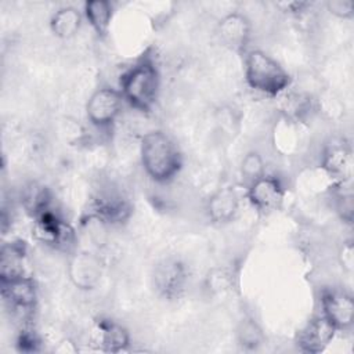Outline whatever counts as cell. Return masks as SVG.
<instances>
[{"instance_id": "20", "label": "cell", "mask_w": 354, "mask_h": 354, "mask_svg": "<svg viewBox=\"0 0 354 354\" xmlns=\"http://www.w3.org/2000/svg\"><path fill=\"white\" fill-rule=\"evenodd\" d=\"M21 205L32 220L51 209V192L39 181H29L21 191Z\"/></svg>"}, {"instance_id": "6", "label": "cell", "mask_w": 354, "mask_h": 354, "mask_svg": "<svg viewBox=\"0 0 354 354\" xmlns=\"http://www.w3.org/2000/svg\"><path fill=\"white\" fill-rule=\"evenodd\" d=\"M124 100L119 88L111 86L98 87L86 102V118L97 130H109L120 116Z\"/></svg>"}, {"instance_id": "23", "label": "cell", "mask_w": 354, "mask_h": 354, "mask_svg": "<svg viewBox=\"0 0 354 354\" xmlns=\"http://www.w3.org/2000/svg\"><path fill=\"white\" fill-rule=\"evenodd\" d=\"M332 199L333 207L339 218L346 223H353V213H354V203H353V192L351 184H332Z\"/></svg>"}, {"instance_id": "15", "label": "cell", "mask_w": 354, "mask_h": 354, "mask_svg": "<svg viewBox=\"0 0 354 354\" xmlns=\"http://www.w3.org/2000/svg\"><path fill=\"white\" fill-rule=\"evenodd\" d=\"M130 203L116 192H101L98 194L91 206L88 214L97 217L106 225L122 224L130 217Z\"/></svg>"}, {"instance_id": "3", "label": "cell", "mask_w": 354, "mask_h": 354, "mask_svg": "<svg viewBox=\"0 0 354 354\" xmlns=\"http://www.w3.org/2000/svg\"><path fill=\"white\" fill-rule=\"evenodd\" d=\"M243 77L250 90L270 98L282 97L292 86L290 73L260 48H250L243 55Z\"/></svg>"}, {"instance_id": "1", "label": "cell", "mask_w": 354, "mask_h": 354, "mask_svg": "<svg viewBox=\"0 0 354 354\" xmlns=\"http://www.w3.org/2000/svg\"><path fill=\"white\" fill-rule=\"evenodd\" d=\"M140 162L151 181L165 185L174 181L180 174L184 158L173 137L160 129H155L140 138Z\"/></svg>"}, {"instance_id": "29", "label": "cell", "mask_w": 354, "mask_h": 354, "mask_svg": "<svg viewBox=\"0 0 354 354\" xmlns=\"http://www.w3.org/2000/svg\"><path fill=\"white\" fill-rule=\"evenodd\" d=\"M275 6L281 11H283L289 15H300L311 7V3H308V1H278V3H275Z\"/></svg>"}, {"instance_id": "19", "label": "cell", "mask_w": 354, "mask_h": 354, "mask_svg": "<svg viewBox=\"0 0 354 354\" xmlns=\"http://www.w3.org/2000/svg\"><path fill=\"white\" fill-rule=\"evenodd\" d=\"M83 15L86 22L100 39L108 36L113 18V6L111 1L87 0L83 3Z\"/></svg>"}, {"instance_id": "25", "label": "cell", "mask_w": 354, "mask_h": 354, "mask_svg": "<svg viewBox=\"0 0 354 354\" xmlns=\"http://www.w3.org/2000/svg\"><path fill=\"white\" fill-rule=\"evenodd\" d=\"M234 272L228 267L212 268L205 279V288L210 295H221L231 289Z\"/></svg>"}, {"instance_id": "2", "label": "cell", "mask_w": 354, "mask_h": 354, "mask_svg": "<svg viewBox=\"0 0 354 354\" xmlns=\"http://www.w3.org/2000/svg\"><path fill=\"white\" fill-rule=\"evenodd\" d=\"M119 91L130 108L149 113L160 93V72L151 55H142L119 77Z\"/></svg>"}, {"instance_id": "28", "label": "cell", "mask_w": 354, "mask_h": 354, "mask_svg": "<svg viewBox=\"0 0 354 354\" xmlns=\"http://www.w3.org/2000/svg\"><path fill=\"white\" fill-rule=\"evenodd\" d=\"M40 343L37 335L29 329V328H24L19 332L17 344L21 347L22 351H36L37 350V344Z\"/></svg>"}, {"instance_id": "12", "label": "cell", "mask_w": 354, "mask_h": 354, "mask_svg": "<svg viewBox=\"0 0 354 354\" xmlns=\"http://www.w3.org/2000/svg\"><path fill=\"white\" fill-rule=\"evenodd\" d=\"M1 296L7 306L22 314V317H29L33 314L37 306V285L33 277L24 274L10 279H1Z\"/></svg>"}, {"instance_id": "27", "label": "cell", "mask_w": 354, "mask_h": 354, "mask_svg": "<svg viewBox=\"0 0 354 354\" xmlns=\"http://www.w3.org/2000/svg\"><path fill=\"white\" fill-rule=\"evenodd\" d=\"M337 261H339L340 268L344 272H347V274L353 272V268H354V246H353L351 239L343 241L342 245L339 246Z\"/></svg>"}, {"instance_id": "5", "label": "cell", "mask_w": 354, "mask_h": 354, "mask_svg": "<svg viewBox=\"0 0 354 354\" xmlns=\"http://www.w3.org/2000/svg\"><path fill=\"white\" fill-rule=\"evenodd\" d=\"M321 173L332 184H351L354 173V152L346 138H330L321 151Z\"/></svg>"}, {"instance_id": "13", "label": "cell", "mask_w": 354, "mask_h": 354, "mask_svg": "<svg viewBox=\"0 0 354 354\" xmlns=\"http://www.w3.org/2000/svg\"><path fill=\"white\" fill-rule=\"evenodd\" d=\"M241 207V196L235 187L224 185L214 189L205 202V214L210 224L225 225L235 220Z\"/></svg>"}, {"instance_id": "16", "label": "cell", "mask_w": 354, "mask_h": 354, "mask_svg": "<svg viewBox=\"0 0 354 354\" xmlns=\"http://www.w3.org/2000/svg\"><path fill=\"white\" fill-rule=\"evenodd\" d=\"M94 344L105 353L126 351L131 343L129 330L118 321L109 318H100L94 324Z\"/></svg>"}, {"instance_id": "10", "label": "cell", "mask_w": 354, "mask_h": 354, "mask_svg": "<svg viewBox=\"0 0 354 354\" xmlns=\"http://www.w3.org/2000/svg\"><path fill=\"white\" fill-rule=\"evenodd\" d=\"M216 32L221 44L230 51L243 57L250 50L253 25L246 14L232 11L223 15L217 22Z\"/></svg>"}, {"instance_id": "17", "label": "cell", "mask_w": 354, "mask_h": 354, "mask_svg": "<svg viewBox=\"0 0 354 354\" xmlns=\"http://www.w3.org/2000/svg\"><path fill=\"white\" fill-rule=\"evenodd\" d=\"M83 21V11L75 6H64L51 14L48 28L55 37L61 40H69L80 32Z\"/></svg>"}, {"instance_id": "21", "label": "cell", "mask_w": 354, "mask_h": 354, "mask_svg": "<svg viewBox=\"0 0 354 354\" xmlns=\"http://www.w3.org/2000/svg\"><path fill=\"white\" fill-rule=\"evenodd\" d=\"M303 122L281 115L274 127V144L282 153H292L300 144V126Z\"/></svg>"}, {"instance_id": "4", "label": "cell", "mask_w": 354, "mask_h": 354, "mask_svg": "<svg viewBox=\"0 0 354 354\" xmlns=\"http://www.w3.org/2000/svg\"><path fill=\"white\" fill-rule=\"evenodd\" d=\"M188 279L189 274L185 263L176 256H167L158 261L151 274L153 292L167 301H176L183 297Z\"/></svg>"}, {"instance_id": "22", "label": "cell", "mask_w": 354, "mask_h": 354, "mask_svg": "<svg viewBox=\"0 0 354 354\" xmlns=\"http://www.w3.org/2000/svg\"><path fill=\"white\" fill-rule=\"evenodd\" d=\"M266 173H267L266 160L260 151L250 149L242 156L239 162V174L245 185H249L250 183L256 181Z\"/></svg>"}, {"instance_id": "24", "label": "cell", "mask_w": 354, "mask_h": 354, "mask_svg": "<svg viewBox=\"0 0 354 354\" xmlns=\"http://www.w3.org/2000/svg\"><path fill=\"white\" fill-rule=\"evenodd\" d=\"M238 344L245 350H257L264 343L261 328L253 319H243L236 330Z\"/></svg>"}, {"instance_id": "14", "label": "cell", "mask_w": 354, "mask_h": 354, "mask_svg": "<svg viewBox=\"0 0 354 354\" xmlns=\"http://www.w3.org/2000/svg\"><path fill=\"white\" fill-rule=\"evenodd\" d=\"M336 333V329L321 314H317L297 330L295 344L301 353L318 354L333 342Z\"/></svg>"}, {"instance_id": "26", "label": "cell", "mask_w": 354, "mask_h": 354, "mask_svg": "<svg viewBox=\"0 0 354 354\" xmlns=\"http://www.w3.org/2000/svg\"><path fill=\"white\" fill-rule=\"evenodd\" d=\"M325 8L339 19H351L354 15V3L351 0H329L325 3Z\"/></svg>"}, {"instance_id": "18", "label": "cell", "mask_w": 354, "mask_h": 354, "mask_svg": "<svg viewBox=\"0 0 354 354\" xmlns=\"http://www.w3.org/2000/svg\"><path fill=\"white\" fill-rule=\"evenodd\" d=\"M26 243L24 241H10L1 246L0 281L26 274Z\"/></svg>"}, {"instance_id": "9", "label": "cell", "mask_w": 354, "mask_h": 354, "mask_svg": "<svg viewBox=\"0 0 354 354\" xmlns=\"http://www.w3.org/2000/svg\"><path fill=\"white\" fill-rule=\"evenodd\" d=\"M321 315L336 329L348 332L354 324V300L351 293L339 288H326L319 296Z\"/></svg>"}, {"instance_id": "11", "label": "cell", "mask_w": 354, "mask_h": 354, "mask_svg": "<svg viewBox=\"0 0 354 354\" xmlns=\"http://www.w3.org/2000/svg\"><path fill=\"white\" fill-rule=\"evenodd\" d=\"M32 236L47 246L68 250L73 246L75 230L51 209L33 218Z\"/></svg>"}, {"instance_id": "8", "label": "cell", "mask_w": 354, "mask_h": 354, "mask_svg": "<svg viewBox=\"0 0 354 354\" xmlns=\"http://www.w3.org/2000/svg\"><path fill=\"white\" fill-rule=\"evenodd\" d=\"M105 263L102 257L88 249H76L71 252L66 274L71 283L83 292L93 290L104 277Z\"/></svg>"}, {"instance_id": "7", "label": "cell", "mask_w": 354, "mask_h": 354, "mask_svg": "<svg viewBox=\"0 0 354 354\" xmlns=\"http://www.w3.org/2000/svg\"><path fill=\"white\" fill-rule=\"evenodd\" d=\"M286 191V185L279 176L266 173L246 185V199L257 214L268 216L282 207Z\"/></svg>"}]
</instances>
